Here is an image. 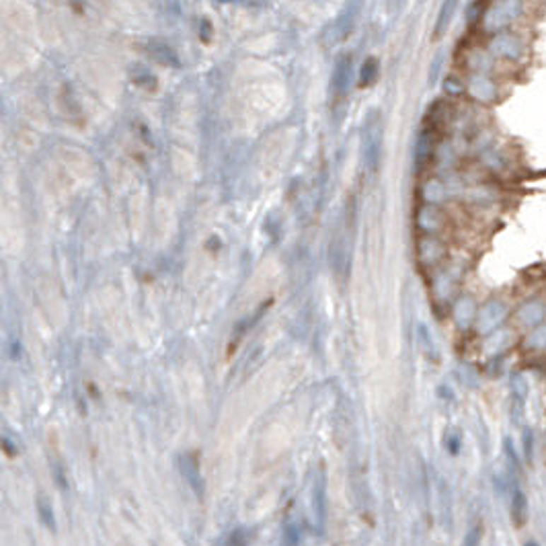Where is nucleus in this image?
Wrapping results in <instances>:
<instances>
[{
    "label": "nucleus",
    "mask_w": 546,
    "mask_h": 546,
    "mask_svg": "<svg viewBox=\"0 0 546 546\" xmlns=\"http://www.w3.org/2000/svg\"><path fill=\"white\" fill-rule=\"evenodd\" d=\"M524 13V0H491L484 8L483 29L493 35L509 29Z\"/></svg>",
    "instance_id": "obj_1"
},
{
    "label": "nucleus",
    "mask_w": 546,
    "mask_h": 546,
    "mask_svg": "<svg viewBox=\"0 0 546 546\" xmlns=\"http://www.w3.org/2000/svg\"><path fill=\"white\" fill-rule=\"evenodd\" d=\"M489 54L493 60H499V62L507 64H518L525 54V45L524 40L511 31V29H505V31H499V33H493L489 37V45H487Z\"/></svg>",
    "instance_id": "obj_2"
},
{
    "label": "nucleus",
    "mask_w": 546,
    "mask_h": 546,
    "mask_svg": "<svg viewBox=\"0 0 546 546\" xmlns=\"http://www.w3.org/2000/svg\"><path fill=\"white\" fill-rule=\"evenodd\" d=\"M380 148H382V120L378 111H370L361 129V156L366 167L372 173L378 168Z\"/></svg>",
    "instance_id": "obj_3"
},
{
    "label": "nucleus",
    "mask_w": 546,
    "mask_h": 546,
    "mask_svg": "<svg viewBox=\"0 0 546 546\" xmlns=\"http://www.w3.org/2000/svg\"><path fill=\"white\" fill-rule=\"evenodd\" d=\"M505 318H507V304H505L504 300H499V298H491L477 310L475 329L481 335H491L493 331L501 329Z\"/></svg>",
    "instance_id": "obj_4"
},
{
    "label": "nucleus",
    "mask_w": 546,
    "mask_h": 546,
    "mask_svg": "<svg viewBox=\"0 0 546 546\" xmlns=\"http://www.w3.org/2000/svg\"><path fill=\"white\" fill-rule=\"evenodd\" d=\"M325 511H327V483L323 466L316 468L310 484V525L320 534L325 528Z\"/></svg>",
    "instance_id": "obj_5"
},
{
    "label": "nucleus",
    "mask_w": 546,
    "mask_h": 546,
    "mask_svg": "<svg viewBox=\"0 0 546 546\" xmlns=\"http://www.w3.org/2000/svg\"><path fill=\"white\" fill-rule=\"evenodd\" d=\"M466 91L470 93V97L483 105H491L497 101L499 97V91H497V84L495 81L487 74V72H475L470 76V81L466 84Z\"/></svg>",
    "instance_id": "obj_6"
},
{
    "label": "nucleus",
    "mask_w": 546,
    "mask_h": 546,
    "mask_svg": "<svg viewBox=\"0 0 546 546\" xmlns=\"http://www.w3.org/2000/svg\"><path fill=\"white\" fill-rule=\"evenodd\" d=\"M546 316V302L540 298H530L522 302L516 310V320L525 327V329H534L538 325H542Z\"/></svg>",
    "instance_id": "obj_7"
},
{
    "label": "nucleus",
    "mask_w": 546,
    "mask_h": 546,
    "mask_svg": "<svg viewBox=\"0 0 546 546\" xmlns=\"http://www.w3.org/2000/svg\"><path fill=\"white\" fill-rule=\"evenodd\" d=\"M179 470L183 475V479L193 487L195 493H204V483H202V475H199V466H197V458L195 454H183L179 456Z\"/></svg>",
    "instance_id": "obj_8"
},
{
    "label": "nucleus",
    "mask_w": 546,
    "mask_h": 546,
    "mask_svg": "<svg viewBox=\"0 0 546 546\" xmlns=\"http://www.w3.org/2000/svg\"><path fill=\"white\" fill-rule=\"evenodd\" d=\"M436 150V138H434V129H423L415 144V167L423 168L427 167V163L431 161Z\"/></svg>",
    "instance_id": "obj_9"
},
{
    "label": "nucleus",
    "mask_w": 546,
    "mask_h": 546,
    "mask_svg": "<svg viewBox=\"0 0 546 546\" xmlns=\"http://www.w3.org/2000/svg\"><path fill=\"white\" fill-rule=\"evenodd\" d=\"M144 52H146L148 58H150L152 62L163 64V66H173V68H177V66H179V58H177V54L168 47L167 43L148 42L146 45H144Z\"/></svg>",
    "instance_id": "obj_10"
},
{
    "label": "nucleus",
    "mask_w": 546,
    "mask_h": 546,
    "mask_svg": "<svg viewBox=\"0 0 546 546\" xmlns=\"http://www.w3.org/2000/svg\"><path fill=\"white\" fill-rule=\"evenodd\" d=\"M443 245L438 238H434L431 234H427L425 238H421L419 243V261L423 265H436L438 261L443 259Z\"/></svg>",
    "instance_id": "obj_11"
},
{
    "label": "nucleus",
    "mask_w": 546,
    "mask_h": 546,
    "mask_svg": "<svg viewBox=\"0 0 546 546\" xmlns=\"http://www.w3.org/2000/svg\"><path fill=\"white\" fill-rule=\"evenodd\" d=\"M349 79H352V58L349 56H341L337 60L335 72H333V93H335L337 97H343L347 93Z\"/></svg>",
    "instance_id": "obj_12"
},
{
    "label": "nucleus",
    "mask_w": 546,
    "mask_h": 546,
    "mask_svg": "<svg viewBox=\"0 0 546 546\" xmlns=\"http://www.w3.org/2000/svg\"><path fill=\"white\" fill-rule=\"evenodd\" d=\"M477 310H479V308H477V304H475V300H472L470 296L458 298L456 304H454V318H456L458 327H460V329H466V327L475 325Z\"/></svg>",
    "instance_id": "obj_13"
},
{
    "label": "nucleus",
    "mask_w": 546,
    "mask_h": 546,
    "mask_svg": "<svg viewBox=\"0 0 546 546\" xmlns=\"http://www.w3.org/2000/svg\"><path fill=\"white\" fill-rule=\"evenodd\" d=\"M441 224H443V216H441V211L436 210L431 204L423 206L419 214H417V226H419L425 234H431V236H434V234L441 228Z\"/></svg>",
    "instance_id": "obj_14"
},
{
    "label": "nucleus",
    "mask_w": 546,
    "mask_h": 546,
    "mask_svg": "<svg viewBox=\"0 0 546 546\" xmlns=\"http://www.w3.org/2000/svg\"><path fill=\"white\" fill-rule=\"evenodd\" d=\"M458 4H460V0H443L441 2L440 15H438V21H436V35H441L450 27V23H452L456 11H458Z\"/></svg>",
    "instance_id": "obj_15"
},
{
    "label": "nucleus",
    "mask_w": 546,
    "mask_h": 546,
    "mask_svg": "<svg viewBox=\"0 0 546 546\" xmlns=\"http://www.w3.org/2000/svg\"><path fill=\"white\" fill-rule=\"evenodd\" d=\"M525 518H528V501H525V495L516 489L513 491V499H511V520L516 525H524Z\"/></svg>",
    "instance_id": "obj_16"
},
{
    "label": "nucleus",
    "mask_w": 546,
    "mask_h": 546,
    "mask_svg": "<svg viewBox=\"0 0 546 546\" xmlns=\"http://www.w3.org/2000/svg\"><path fill=\"white\" fill-rule=\"evenodd\" d=\"M378 81V60L376 58H366L359 70V84L361 86H372Z\"/></svg>",
    "instance_id": "obj_17"
},
{
    "label": "nucleus",
    "mask_w": 546,
    "mask_h": 546,
    "mask_svg": "<svg viewBox=\"0 0 546 546\" xmlns=\"http://www.w3.org/2000/svg\"><path fill=\"white\" fill-rule=\"evenodd\" d=\"M525 347L528 349H532V352H542L546 349V325H538V327H534L528 337H525Z\"/></svg>",
    "instance_id": "obj_18"
},
{
    "label": "nucleus",
    "mask_w": 546,
    "mask_h": 546,
    "mask_svg": "<svg viewBox=\"0 0 546 546\" xmlns=\"http://www.w3.org/2000/svg\"><path fill=\"white\" fill-rule=\"evenodd\" d=\"M37 511H40V518H42V522L45 524V528L56 530L54 509H52V505H50V501H47L45 497H37Z\"/></svg>",
    "instance_id": "obj_19"
},
{
    "label": "nucleus",
    "mask_w": 546,
    "mask_h": 546,
    "mask_svg": "<svg viewBox=\"0 0 546 546\" xmlns=\"http://www.w3.org/2000/svg\"><path fill=\"white\" fill-rule=\"evenodd\" d=\"M441 195H443V185L440 181H429L425 185V199L427 202H438Z\"/></svg>",
    "instance_id": "obj_20"
},
{
    "label": "nucleus",
    "mask_w": 546,
    "mask_h": 546,
    "mask_svg": "<svg viewBox=\"0 0 546 546\" xmlns=\"http://www.w3.org/2000/svg\"><path fill=\"white\" fill-rule=\"evenodd\" d=\"M443 88H446V93L450 95V97H458V95H463L464 91H466V86L464 83H460L458 79H446V83H443Z\"/></svg>",
    "instance_id": "obj_21"
},
{
    "label": "nucleus",
    "mask_w": 546,
    "mask_h": 546,
    "mask_svg": "<svg viewBox=\"0 0 546 546\" xmlns=\"http://www.w3.org/2000/svg\"><path fill=\"white\" fill-rule=\"evenodd\" d=\"M228 546H247V536L243 530H234L228 538Z\"/></svg>",
    "instance_id": "obj_22"
},
{
    "label": "nucleus",
    "mask_w": 546,
    "mask_h": 546,
    "mask_svg": "<svg viewBox=\"0 0 546 546\" xmlns=\"http://www.w3.org/2000/svg\"><path fill=\"white\" fill-rule=\"evenodd\" d=\"M479 545V528H472L464 540V546H477Z\"/></svg>",
    "instance_id": "obj_23"
},
{
    "label": "nucleus",
    "mask_w": 546,
    "mask_h": 546,
    "mask_svg": "<svg viewBox=\"0 0 546 546\" xmlns=\"http://www.w3.org/2000/svg\"><path fill=\"white\" fill-rule=\"evenodd\" d=\"M202 40H204V42L210 40V23L208 21L202 23Z\"/></svg>",
    "instance_id": "obj_24"
},
{
    "label": "nucleus",
    "mask_w": 546,
    "mask_h": 546,
    "mask_svg": "<svg viewBox=\"0 0 546 546\" xmlns=\"http://www.w3.org/2000/svg\"><path fill=\"white\" fill-rule=\"evenodd\" d=\"M525 546H538L536 542H525Z\"/></svg>",
    "instance_id": "obj_25"
},
{
    "label": "nucleus",
    "mask_w": 546,
    "mask_h": 546,
    "mask_svg": "<svg viewBox=\"0 0 546 546\" xmlns=\"http://www.w3.org/2000/svg\"><path fill=\"white\" fill-rule=\"evenodd\" d=\"M222 2H226V0H222Z\"/></svg>",
    "instance_id": "obj_26"
},
{
    "label": "nucleus",
    "mask_w": 546,
    "mask_h": 546,
    "mask_svg": "<svg viewBox=\"0 0 546 546\" xmlns=\"http://www.w3.org/2000/svg\"><path fill=\"white\" fill-rule=\"evenodd\" d=\"M545 440H546V436H545Z\"/></svg>",
    "instance_id": "obj_27"
}]
</instances>
